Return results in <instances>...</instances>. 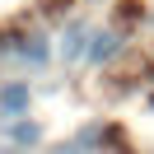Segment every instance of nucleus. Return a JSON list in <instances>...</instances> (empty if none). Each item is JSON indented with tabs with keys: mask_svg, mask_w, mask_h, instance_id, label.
I'll use <instances>...</instances> for the list:
<instances>
[{
	"mask_svg": "<svg viewBox=\"0 0 154 154\" xmlns=\"http://www.w3.org/2000/svg\"><path fill=\"white\" fill-rule=\"evenodd\" d=\"M89 47H94V28H84V23H70L66 33V61H89Z\"/></svg>",
	"mask_w": 154,
	"mask_h": 154,
	"instance_id": "1",
	"label": "nucleus"
},
{
	"mask_svg": "<svg viewBox=\"0 0 154 154\" xmlns=\"http://www.w3.org/2000/svg\"><path fill=\"white\" fill-rule=\"evenodd\" d=\"M23 103H28V89H19V84H14V89H5V94H0V107H5V112H14V117L23 112Z\"/></svg>",
	"mask_w": 154,
	"mask_h": 154,
	"instance_id": "2",
	"label": "nucleus"
},
{
	"mask_svg": "<svg viewBox=\"0 0 154 154\" xmlns=\"http://www.w3.org/2000/svg\"><path fill=\"white\" fill-rule=\"evenodd\" d=\"M117 51V38L112 33H94V47H89V61H103V56H112Z\"/></svg>",
	"mask_w": 154,
	"mask_h": 154,
	"instance_id": "3",
	"label": "nucleus"
}]
</instances>
